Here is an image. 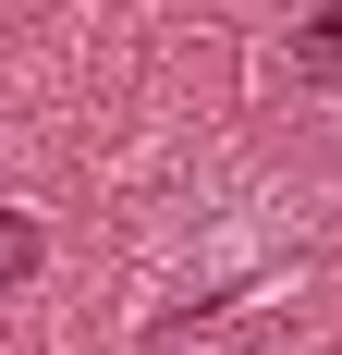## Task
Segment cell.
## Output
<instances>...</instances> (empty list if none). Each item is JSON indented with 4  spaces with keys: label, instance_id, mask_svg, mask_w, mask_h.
<instances>
[{
    "label": "cell",
    "instance_id": "6da1fadb",
    "mask_svg": "<svg viewBox=\"0 0 342 355\" xmlns=\"http://www.w3.org/2000/svg\"><path fill=\"white\" fill-rule=\"evenodd\" d=\"M294 86H342V0H318L294 25Z\"/></svg>",
    "mask_w": 342,
    "mask_h": 355
}]
</instances>
